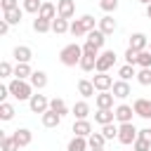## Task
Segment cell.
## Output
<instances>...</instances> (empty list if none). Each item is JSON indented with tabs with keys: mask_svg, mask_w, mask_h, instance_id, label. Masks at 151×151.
<instances>
[{
	"mask_svg": "<svg viewBox=\"0 0 151 151\" xmlns=\"http://www.w3.org/2000/svg\"><path fill=\"white\" fill-rule=\"evenodd\" d=\"M0 7H2V12L17 9V7H19V0H0Z\"/></svg>",
	"mask_w": 151,
	"mask_h": 151,
	"instance_id": "46",
	"label": "cell"
},
{
	"mask_svg": "<svg viewBox=\"0 0 151 151\" xmlns=\"http://www.w3.org/2000/svg\"><path fill=\"white\" fill-rule=\"evenodd\" d=\"M116 26H118V24H116V19H113L111 14H106V17L99 19V31H101L104 35H111V33L116 31Z\"/></svg>",
	"mask_w": 151,
	"mask_h": 151,
	"instance_id": "18",
	"label": "cell"
},
{
	"mask_svg": "<svg viewBox=\"0 0 151 151\" xmlns=\"http://www.w3.org/2000/svg\"><path fill=\"white\" fill-rule=\"evenodd\" d=\"M66 151H90V144H87V137H73L66 146Z\"/></svg>",
	"mask_w": 151,
	"mask_h": 151,
	"instance_id": "21",
	"label": "cell"
},
{
	"mask_svg": "<svg viewBox=\"0 0 151 151\" xmlns=\"http://www.w3.org/2000/svg\"><path fill=\"white\" fill-rule=\"evenodd\" d=\"M28 106H31V111L33 113H45V111H50V99L45 97V94H33L31 99H28Z\"/></svg>",
	"mask_w": 151,
	"mask_h": 151,
	"instance_id": "5",
	"label": "cell"
},
{
	"mask_svg": "<svg viewBox=\"0 0 151 151\" xmlns=\"http://www.w3.org/2000/svg\"><path fill=\"white\" fill-rule=\"evenodd\" d=\"M149 52H151V47H149Z\"/></svg>",
	"mask_w": 151,
	"mask_h": 151,
	"instance_id": "53",
	"label": "cell"
},
{
	"mask_svg": "<svg viewBox=\"0 0 151 151\" xmlns=\"http://www.w3.org/2000/svg\"><path fill=\"white\" fill-rule=\"evenodd\" d=\"M87 144H90V149H104L106 137H104L101 132H92V134L87 137Z\"/></svg>",
	"mask_w": 151,
	"mask_h": 151,
	"instance_id": "27",
	"label": "cell"
},
{
	"mask_svg": "<svg viewBox=\"0 0 151 151\" xmlns=\"http://www.w3.org/2000/svg\"><path fill=\"white\" fill-rule=\"evenodd\" d=\"M111 92H113V97H116V99H125V97H130V94H132V90H130L127 80H116V83H113V87H111Z\"/></svg>",
	"mask_w": 151,
	"mask_h": 151,
	"instance_id": "11",
	"label": "cell"
},
{
	"mask_svg": "<svg viewBox=\"0 0 151 151\" xmlns=\"http://www.w3.org/2000/svg\"><path fill=\"white\" fill-rule=\"evenodd\" d=\"M50 109H52L54 113H59L61 118L68 113V106H66V101H64L61 97H52V99H50Z\"/></svg>",
	"mask_w": 151,
	"mask_h": 151,
	"instance_id": "22",
	"label": "cell"
},
{
	"mask_svg": "<svg viewBox=\"0 0 151 151\" xmlns=\"http://www.w3.org/2000/svg\"><path fill=\"white\" fill-rule=\"evenodd\" d=\"M132 149H134V151H151V144H149L146 139H142V137H137V142L132 144Z\"/></svg>",
	"mask_w": 151,
	"mask_h": 151,
	"instance_id": "42",
	"label": "cell"
},
{
	"mask_svg": "<svg viewBox=\"0 0 151 151\" xmlns=\"http://www.w3.org/2000/svg\"><path fill=\"white\" fill-rule=\"evenodd\" d=\"M92 85H94V90H99V92H109V90L113 87V78L106 76V73H97V76L92 78Z\"/></svg>",
	"mask_w": 151,
	"mask_h": 151,
	"instance_id": "8",
	"label": "cell"
},
{
	"mask_svg": "<svg viewBox=\"0 0 151 151\" xmlns=\"http://www.w3.org/2000/svg\"><path fill=\"white\" fill-rule=\"evenodd\" d=\"M146 17L151 19V5H146Z\"/></svg>",
	"mask_w": 151,
	"mask_h": 151,
	"instance_id": "50",
	"label": "cell"
},
{
	"mask_svg": "<svg viewBox=\"0 0 151 151\" xmlns=\"http://www.w3.org/2000/svg\"><path fill=\"white\" fill-rule=\"evenodd\" d=\"M132 109H134V113H137L139 118H146V120H151V99H144V97H139V99H134Z\"/></svg>",
	"mask_w": 151,
	"mask_h": 151,
	"instance_id": "6",
	"label": "cell"
},
{
	"mask_svg": "<svg viewBox=\"0 0 151 151\" xmlns=\"http://www.w3.org/2000/svg\"><path fill=\"white\" fill-rule=\"evenodd\" d=\"M113 113H116V120L123 125V123H132V113H134V109H132L130 104H118V106L113 109Z\"/></svg>",
	"mask_w": 151,
	"mask_h": 151,
	"instance_id": "7",
	"label": "cell"
},
{
	"mask_svg": "<svg viewBox=\"0 0 151 151\" xmlns=\"http://www.w3.org/2000/svg\"><path fill=\"white\" fill-rule=\"evenodd\" d=\"M33 31H35V33H47V31H52V21L35 17V19H33Z\"/></svg>",
	"mask_w": 151,
	"mask_h": 151,
	"instance_id": "29",
	"label": "cell"
},
{
	"mask_svg": "<svg viewBox=\"0 0 151 151\" xmlns=\"http://www.w3.org/2000/svg\"><path fill=\"white\" fill-rule=\"evenodd\" d=\"M0 149H2V151H19V144L14 142L12 134H2V137H0Z\"/></svg>",
	"mask_w": 151,
	"mask_h": 151,
	"instance_id": "28",
	"label": "cell"
},
{
	"mask_svg": "<svg viewBox=\"0 0 151 151\" xmlns=\"http://www.w3.org/2000/svg\"><path fill=\"white\" fill-rule=\"evenodd\" d=\"M40 7H42V0H24V12H28V14H35L38 17Z\"/></svg>",
	"mask_w": 151,
	"mask_h": 151,
	"instance_id": "32",
	"label": "cell"
},
{
	"mask_svg": "<svg viewBox=\"0 0 151 151\" xmlns=\"http://www.w3.org/2000/svg\"><path fill=\"white\" fill-rule=\"evenodd\" d=\"M71 28V24H68V19H61V17H57L54 21H52V31L57 33V35H61V33H66Z\"/></svg>",
	"mask_w": 151,
	"mask_h": 151,
	"instance_id": "30",
	"label": "cell"
},
{
	"mask_svg": "<svg viewBox=\"0 0 151 151\" xmlns=\"http://www.w3.org/2000/svg\"><path fill=\"white\" fill-rule=\"evenodd\" d=\"M90 151H104V149H90Z\"/></svg>",
	"mask_w": 151,
	"mask_h": 151,
	"instance_id": "52",
	"label": "cell"
},
{
	"mask_svg": "<svg viewBox=\"0 0 151 151\" xmlns=\"http://www.w3.org/2000/svg\"><path fill=\"white\" fill-rule=\"evenodd\" d=\"M68 31H71V35H76V38H80V35H87V28L83 26V21H80V19H76V21L71 24V28H68Z\"/></svg>",
	"mask_w": 151,
	"mask_h": 151,
	"instance_id": "36",
	"label": "cell"
},
{
	"mask_svg": "<svg viewBox=\"0 0 151 151\" xmlns=\"http://www.w3.org/2000/svg\"><path fill=\"white\" fill-rule=\"evenodd\" d=\"M99 7H101L106 14H111V12L118 9V0H99Z\"/></svg>",
	"mask_w": 151,
	"mask_h": 151,
	"instance_id": "39",
	"label": "cell"
},
{
	"mask_svg": "<svg viewBox=\"0 0 151 151\" xmlns=\"http://www.w3.org/2000/svg\"><path fill=\"white\" fill-rule=\"evenodd\" d=\"M113 120H116L113 109H99V111L94 113V123H99V125H109V123H113Z\"/></svg>",
	"mask_w": 151,
	"mask_h": 151,
	"instance_id": "15",
	"label": "cell"
},
{
	"mask_svg": "<svg viewBox=\"0 0 151 151\" xmlns=\"http://www.w3.org/2000/svg\"><path fill=\"white\" fill-rule=\"evenodd\" d=\"M146 45H149V38H146L144 33H132V35H130V47H132L134 52H144Z\"/></svg>",
	"mask_w": 151,
	"mask_h": 151,
	"instance_id": "13",
	"label": "cell"
},
{
	"mask_svg": "<svg viewBox=\"0 0 151 151\" xmlns=\"http://www.w3.org/2000/svg\"><path fill=\"white\" fill-rule=\"evenodd\" d=\"M28 83L33 85V90H42L47 85V73L45 71H33V76L28 78Z\"/></svg>",
	"mask_w": 151,
	"mask_h": 151,
	"instance_id": "20",
	"label": "cell"
},
{
	"mask_svg": "<svg viewBox=\"0 0 151 151\" xmlns=\"http://www.w3.org/2000/svg\"><path fill=\"white\" fill-rule=\"evenodd\" d=\"M7 31H9V24L2 19V21H0V35H7Z\"/></svg>",
	"mask_w": 151,
	"mask_h": 151,
	"instance_id": "49",
	"label": "cell"
},
{
	"mask_svg": "<svg viewBox=\"0 0 151 151\" xmlns=\"http://www.w3.org/2000/svg\"><path fill=\"white\" fill-rule=\"evenodd\" d=\"M59 123H61V116H59V113H54L52 109L42 113V125H45V127H57Z\"/></svg>",
	"mask_w": 151,
	"mask_h": 151,
	"instance_id": "26",
	"label": "cell"
},
{
	"mask_svg": "<svg viewBox=\"0 0 151 151\" xmlns=\"http://www.w3.org/2000/svg\"><path fill=\"white\" fill-rule=\"evenodd\" d=\"M139 137H142V139H146V142L151 144V127H144V130H139Z\"/></svg>",
	"mask_w": 151,
	"mask_h": 151,
	"instance_id": "47",
	"label": "cell"
},
{
	"mask_svg": "<svg viewBox=\"0 0 151 151\" xmlns=\"http://www.w3.org/2000/svg\"><path fill=\"white\" fill-rule=\"evenodd\" d=\"M113 92H99L97 97H94V104H97V109H113Z\"/></svg>",
	"mask_w": 151,
	"mask_h": 151,
	"instance_id": "14",
	"label": "cell"
},
{
	"mask_svg": "<svg viewBox=\"0 0 151 151\" xmlns=\"http://www.w3.org/2000/svg\"><path fill=\"white\" fill-rule=\"evenodd\" d=\"M101 134L106 137V142H109V139H118V127H116L113 123H109V125H101Z\"/></svg>",
	"mask_w": 151,
	"mask_h": 151,
	"instance_id": "37",
	"label": "cell"
},
{
	"mask_svg": "<svg viewBox=\"0 0 151 151\" xmlns=\"http://www.w3.org/2000/svg\"><path fill=\"white\" fill-rule=\"evenodd\" d=\"M137 137H139V130H137L132 123L118 125V142H120V144H134Z\"/></svg>",
	"mask_w": 151,
	"mask_h": 151,
	"instance_id": "3",
	"label": "cell"
},
{
	"mask_svg": "<svg viewBox=\"0 0 151 151\" xmlns=\"http://www.w3.org/2000/svg\"><path fill=\"white\" fill-rule=\"evenodd\" d=\"M118 76H120V80H130V78H132V76H137V73H134V66L125 64V66H120V68H118Z\"/></svg>",
	"mask_w": 151,
	"mask_h": 151,
	"instance_id": "38",
	"label": "cell"
},
{
	"mask_svg": "<svg viewBox=\"0 0 151 151\" xmlns=\"http://www.w3.org/2000/svg\"><path fill=\"white\" fill-rule=\"evenodd\" d=\"M83 71H94L97 68V57H87V54H83V59H80V64H78Z\"/></svg>",
	"mask_w": 151,
	"mask_h": 151,
	"instance_id": "33",
	"label": "cell"
},
{
	"mask_svg": "<svg viewBox=\"0 0 151 151\" xmlns=\"http://www.w3.org/2000/svg\"><path fill=\"white\" fill-rule=\"evenodd\" d=\"M12 54H14L17 64H28V61L33 59V52H31V47H28V45H17Z\"/></svg>",
	"mask_w": 151,
	"mask_h": 151,
	"instance_id": "9",
	"label": "cell"
},
{
	"mask_svg": "<svg viewBox=\"0 0 151 151\" xmlns=\"http://www.w3.org/2000/svg\"><path fill=\"white\" fill-rule=\"evenodd\" d=\"M137 66L139 68H151V52L149 50H144V52L137 54Z\"/></svg>",
	"mask_w": 151,
	"mask_h": 151,
	"instance_id": "35",
	"label": "cell"
},
{
	"mask_svg": "<svg viewBox=\"0 0 151 151\" xmlns=\"http://www.w3.org/2000/svg\"><path fill=\"white\" fill-rule=\"evenodd\" d=\"M87 42H90V45H94L97 50H101V47H104V42H106V35H104L99 28H94V31H90V33H87Z\"/></svg>",
	"mask_w": 151,
	"mask_h": 151,
	"instance_id": "19",
	"label": "cell"
},
{
	"mask_svg": "<svg viewBox=\"0 0 151 151\" xmlns=\"http://www.w3.org/2000/svg\"><path fill=\"white\" fill-rule=\"evenodd\" d=\"M80 21H83V26L87 28V33H90V31H94V17H92V14H83V17H80Z\"/></svg>",
	"mask_w": 151,
	"mask_h": 151,
	"instance_id": "43",
	"label": "cell"
},
{
	"mask_svg": "<svg viewBox=\"0 0 151 151\" xmlns=\"http://www.w3.org/2000/svg\"><path fill=\"white\" fill-rule=\"evenodd\" d=\"M2 17H5V21L9 24V26H17V24H21V17H24V9H9V12H2Z\"/></svg>",
	"mask_w": 151,
	"mask_h": 151,
	"instance_id": "24",
	"label": "cell"
},
{
	"mask_svg": "<svg viewBox=\"0 0 151 151\" xmlns=\"http://www.w3.org/2000/svg\"><path fill=\"white\" fill-rule=\"evenodd\" d=\"M78 92L85 97V99H90V97H97L94 94V85H92V80H78Z\"/></svg>",
	"mask_w": 151,
	"mask_h": 151,
	"instance_id": "25",
	"label": "cell"
},
{
	"mask_svg": "<svg viewBox=\"0 0 151 151\" xmlns=\"http://www.w3.org/2000/svg\"><path fill=\"white\" fill-rule=\"evenodd\" d=\"M137 80H139V85H151V68H139Z\"/></svg>",
	"mask_w": 151,
	"mask_h": 151,
	"instance_id": "40",
	"label": "cell"
},
{
	"mask_svg": "<svg viewBox=\"0 0 151 151\" xmlns=\"http://www.w3.org/2000/svg\"><path fill=\"white\" fill-rule=\"evenodd\" d=\"M116 64V52L113 50H101L99 52V57H97V73H106L111 66Z\"/></svg>",
	"mask_w": 151,
	"mask_h": 151,
	"instance_id": "4",
	"label": "cell"
},
{
	"mask_svg": "<svg viewBox=\"0 0 151 151\" xmlns=\"http://www.w3.org/2000/svg\"><path fill=\"white\" fill-rule=\"evenodd\" d=\"M7 94H9V87H7V85H0V104L7 99Z\"/></svg>",
	"mask_w": 151,
	"mask_h": 151,
	"instance_id": "48",
	"label": "cell"
},
{
	"mask_svg": "<svg viewBox=\"0 0 151 151\" xmlns=\"http://www.w3.org/2000/svg\"><path fill=\"white\" fill-rule=\"evenodd\" d=\"M73 134L76 137H90L92 134V123L90 120H76L73 123Z\"/></svg>",
	"mask_w": 151,
	"mask_h": 151,
	"instance_id": "16",
	"label": "cell"
},
{
	"mask_svg": "<svg viewBox=\"0 0 151 151\" xmlns=\"http://www.w3.org/2000/svg\"><path fill=\"white\" fill-rule=\"evenodd\" d=\"M38 17L40 19H47V21H54L57 17H59V12H57V5H52V2H42V7H40V12H38Z\"/></svg>",
	"mask_w": 151,
	"mask_h": 151,
	"instance_id": "12",
	"label": "cell"
},
{
	"mask_svg": "<svg viewBox=\"0 0 151 151\" xmlns=\"http://www.w3.org/2000/svg\"><path fill=\"white\" fill-rule=\"evenodd\" d=\"M139 2H142V5H151V0H139Z\"/></svg>",
	"mask_w": 151,
	"mask_h": 151,
	"instance_id": "51",
	"label": "cell"
},
{
	"mask_svg": "<svg viewBox=\"0 0 151 151\" xmlns=\"http://www.w3.org/2000/svg\"><path fill=\"white\" fill-rule=\"evenodd\" d=\"M80 59H83V47L76 42L61 47V52H59V61L64 66H76V64H80Z\"/></svg>",
	"mask_w": 151,
	"mask_h": 151,
	"instance_id": "1",
	"label": "cell"
},
{
	"mask_svg": "<svg viewBox=\"0 0 151 151\" xmlns=\"http://www.w3.org/2000/svg\"><path fill=\"white\" fill-rule=\"evenodd\" d=\"M73 116H76L78 120H87V116H90V104H87V101H76V104H73Z\"/></svg>",
	"mask_w": 151,
	"mask_h": 151,
	"instance_id": "23",
	"label": "cell"
},
{
	"mask_svg": "<svg viewBox=\"0 0 151 151\" xmlns=\"http://www.w3.org/2000/svg\"><path fill=\"white\" fill-rule=\"evenodd\" d=\"M12 118H14V106L2 101L0 104V120H12Z\"/></svg>",
	"mask_w": 151,
	"mask_h": 151,
	"instance_id": "34",
	"label": "cell"
},
{
	"mask_svg": "<svg viewBox=\"0 0 151 151\" xmlns=\"http://www.w3.org/2000/svg\"><path fill=\"white\" fill-rule=\"evenodd\" d=\"M99 52H101V50H97V47L90 45V42L83 45V54H87V57H99Z\"/></svg>",
	"mask_w": 151,
	"mask_h": 151,
	"instance_id": "45",
	"label": "cell"
},
{
	"mask_svg": "<svg viewBox=\"0 0 151 151\" xmlns=\"http://www.w3.org/2000/svg\"><path fill=\"white\" fill-rule=\"evenodd\" d=\"M14 142L19 144V146H28L31 144V139H33V132L31 130H26V127H19V130H14Z\"/></svg>",
	"mask_w": 151,
	"mask_h": 151,
	"instance_id": "17",
	"label": "cell"
},
{
	"mask_svg": "<svg viewBox=\"0 0 151 151\" xmlns=\"http://www.w3.org/2000/svg\"><path fill=\"white\" fill-rule=\"evenodd\" d=\"M9 76H14L12 64L9 61H0V78H9Z\"/></svg>",
	"mask_w": 151,
	"mask_h": 151,
	"instance_id": "41",
	"label": "cell"
},
{
	"mask_svg": "<svg viewBox=\"0 0 151 151\" xmlns=\"http://www.w3.org/2000/svg\"><path fill=\"white\" fill-rule=\"evenodd\" d=\"M137 54H139V52H134L132 47H127V50H125V61H127L130 66H137Z\"/></svg>",
	"mask_w": 151,
	"mask_h": 151,
	"instance_id": "44",
	"label": "cell"
},
{
	"mask_svg": "<svg viewBox=\"0 0 151 151\" xmlns=\"http://www.w3.org/2000/svg\"><path fill=\"white\" fill-rule=\"evenodd\" d=\"M57 12H59L61 19H71L76 14V2L73 0H59L57 2Z\"/></svg>",
	"mask_w": 151,
	"mask_h": 151,
	"instance_id": "10",
	"label": "cell"
},
{
	"mask_svg": "<svg viewBox=\"0 0 151 151\" xmlns=\"http://www.w3.org/2000/svg\"><path fill=\"white\" fill-rule=\"evenodd\" d=\"M7 87H9V94H12L14 99H19V101H26V99L33 97V85H31L28 80H19V78H14Z\"/></svg>",
	"mask_w": 151,
	"mask_h": 151,
	"instance_id": "2",
	"label": "cell"
},
{
	"mask_svg": "<svg viewBox=\"0 0 151 151\" xmlns=\"http://www.w3.org/2000/svg\"><path fill=\"white\" fill-rule=\"evenodd\" d=\"M31 76H33V71H31L28 64H17V66H14V78L26 80V78H31Z\"/></svg>",
	"mask_w": 151,
	"mask_h": 151,
	"instance_id": "31",
	"label": "cell"
}]
</instances>
